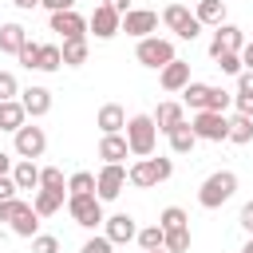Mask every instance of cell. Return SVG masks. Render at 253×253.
Wrapping results in <instances>:
<instances>
[{
	"mask_svg": "<svg viewBox=\"0 0 253 253\" xmlns=\"http://www.w3.org/2000/svg\"><path fill=\"white\" fill-rule=\"evenodd\" d=\"M233 194H237V174H233V170H213V174L198 186V206H202V210H217V206H225Z\"/></svg>",
	"mask_w": 253,
	"mask_h": 253,
	"instance_id": "cell-1",
	"label": "cell"
},
{
	"mask_svg": "<svg viewBox=\"0 0 253 253\" xmlns=\"http://www.w3.org/2000/svg\"><path fill=\"white\" fill-rule=\"evenodd\" d=\"M123 138H126V146H130L134 158H150L154 154V142H158V126H154L150 115H130Z\"/></svg>",
	"mask_w": 253,
	"mask_h": 253,
	"instance_id": "cell-2",
	"label": "cell"
},
{
	"mask_svg": "<svg viewBox=\"0 0 253 253\" xmlns=\"http://www.w3.org/2000/svg\"><path fill=\"white\" fill-rule=\"evenodd\" d=\"M0 221H8L16 237H36L40 229V213L32 210V202H20V198L0 202Z\"/></svg>",
	"mask_w": 253,
	"mask_h": 253,
	"instance_id": "cell-3",
	"label": "cell"
},
{
	"mask_svg": "<svg viewBox=\"0 0 253 253\" xmlns=\"http://www.w3.org/2000/svg\"><path fill=\"white\" fill-rule=\"evenodd\" d=\"M174 174V162L170 158H138L130 170H126V182L130 186H138V190H150V186H158V182H166Z\"/></svg>",
	"mask_w": 253,
	"mask_h": 253,
	"instance_id": "cell-4",
	"label": "cell"
},
{
	"mask_svg": "<svg viewBox=\"0 0 253 253\" xmlns=\"http://www.w3.org/2000/svg\"><path fill=\"white\" fill-rule=\"evenodd\" d=\"M134 59L142 63V67H154V71H162L170 59H178L174 55V43L170 40H162V36H146V40H138V47H134Z\"/></svg>",
	"mask_w": 253,
	"mask_h": 253,
	"instance_id": "cell-5",
	"label": "cell"
},
{
	"mask_svg": "<svg viewBox=\"0 0 253 253\" xmlns=\"http://www.w3.org/2000/svg\"><path fill=\"white\" fill-rule=\"evenodd\" d=\"M67 213H71L75 225H83V229L103 225V202H99L95 194H67Z\"/></svg>",
	"mask_w": 253,
	"mask_h": 253,
	"instance_id": "cell-6",
	"label": "cell"
},
{
	"mask_svg": "<svg viewBox=\"0 0 253 253\" xmlns=\"http://www.w3.org/2000/svg\"><path fill=\"white\" fill-rule=\"evenodd\" d=\"M190 130H194L202 142H225V138H229V119H225V115H213V111H194Z\"/></svg>",
	"mask_w": 253,
	"mask_h": 253,
	"instance_id": "cell-7",
	"label": "cell"
},
{
	"mask_svg": "<svg viewBox=\"0 0 253 253\" xmlns=\"http://www.w3.org/2000/svg\"><path fill=\"white\" fill-rule=\"evenodd\" d=\"M126 186V166L123 162H107L99 174H95V198L99 202H115Z\"/></svg>",
	"mask_w": 253,
	"mask_h": 253,
	"instance_id": "cell-8",
	"label": "cell"
},
{
	"mask_svg": "<svg viewBox=\"0 0 253 253\" xmlns=\"http://www.w3.org/2000/svg\"><path fill=\"white\" fill-rule=\"evenodd\" d=\"M162 24H166L178 40H198V32H202V24L194 20V12H190L186 4H170V8L162 12Z\"/></svg>",
	"mask_w": 253,
	"mask_h": 253,
	"instance_id": "cell-9",
	"label": "cell"
},
{
	"mask_svg": "<svg viewBox=\"0 0 253 253\" xmlns=\"http://www.w3.org/2000/svg\"><path fill=\"white\" fill-rule=\"evenodd\" d=\"M154 28H158V12H150V8H130V12L119 20V32H126V36H134V40H146Z\"/></svg>",
	"mask_w": 253,
	"mask_h": 253,
	"instance_id": "cell-10",
	"label": "cell"
},
{
	"mask_svg": "<svg viewBox=\"0 0 253 253\" xmlns=\"http://www.w3.org/2000/svg\"><path fill=\"white\" fill-rule=\"evenodd\" d=\"M43 150H47V134H43V126H28V123H24V126L16 130V154L36 162Z\"/></svg>",
	"mask_w": 253,
	"mask_h": 253,
	"instance_id": "cell-11",
	"label": "cell"
},
{
	"mask_svg": "<svg viewBox=\"0 0 253 253\" xmlns=\"http://www.w3.org/2000/svg\"><path fill=\"white\" fill-rule=\"evenodd\" d=\"M134 233H138V225H134L130 213H111V217H103V237H107L111 245H126V241H134Z\"/></svg>",
	"mask_w": 253,
	"mask_h": 253,
	"instance_id": "cell-12",
	"label": "cell"
},
{
	"mask_svg": "<svg viewBox=\"0 0 253 253\" xmlns=\"http://www.w3.org/2000/svg\"><path fill=\"white\" fill-rule=\"evenodd\" d=\"M245 47V32L237 24H217L213 40H210V55H221V51H241Z\"/></svg>",
	"mask_w": 253,
	"mask_h": 253,
	"instance_id": "cell-13",
	"label": "cell"
},
{
	"mask_svg": "<svg viewBox=\"0 0 253 253\" xmlns=\"http://www.w3.org/2000/svg\"><path fill=\"white\" fill-rule=\"evenodd\" d=\"M51 32H59L63 40H83L87 36V20L71 8V12H51Z\"/></svg>",
	"mask_w": 253,
	"mask_h": 253,
	"instance_id": "cell-14",
	"label": "cell"
},
{
	"mask_svg": "<svg viewBox=\"0 0 253 253\" xmlns=\"http://www.w3.org/2000/svg\"><path fill=\"white\" fill-rule=\"evenodd\" d=\"M119 12H111L107 4H99L95 12H91V20H87V28L95 32V40H111V36H119Z\"/></svg>",
	"mask_w": 253,
	"mask_h": 253,
	"instance_id": "cell-15",
	"label": "cell"
},
{
	"mask_svg": "<svg viewBox=\"0 0 253 253\" xmlns=\"http://www.w3.org/2000/svg\"><path fill=\"white\" fill-rule=\"evenodd\" d=\"M20 107H24V115L40 119V115L51 111V91L47 87H28V91H20Z\"/></svg>",
	"mask_w": 253,
	"mask_h": 253,
	"instance_id": "cell-16",
	"label": "cell"
},
{
	"mask_svg": "<svg viewBox=\"0 0 253 253\" xmlns=\"http://www.w3.org/2000/svg\"><path fill=\"white\" fill-rule=\"evenodd\" d=\"M158 83H162V91H182V87L190 83V63H182V59H170V63L158 71Z\"/></svg>",
	"mask_w": 253,
	"mask_h": 253,
	"instance_id": "cell-17",
	"label": "cell"
},
{
	"mask_svg": "<svg viewBox=\"0 0 253 253\" xmlns=\"http://www.w3.org/2000/svg\"><path fill=\"white\" fill-rule=\"evenodd\" d=\"M150 119H154L158 134H170L174 126H182V123H186V111H182V103H158V111H154Z\"/></svg>",
	"mask_w": 253,
	"mask_h": 253,
	"instance_id": "cell-18",
	"label": "cell"
},
{
	"mask_svg": "<svg viewBox=\"0 0 253 253\" xmlns=\"http://www.w3.org/2000/svg\"><path fill=\"white\" fill-rule=\"evenodd\" d=\"M95 126H99L103 134H119V130L126 126V111H123L119 103H103L99 115H95Z\"/></svg>",
	"mask_w": 253,
	"mask_h": 253,
	"instance_id": "cell-19",
	"label": "cell"
},
{
	"mask_svg": "<svg viewBox=\"0 0 253 253\" xmlns=\"http://www.w3.org/2000/svg\"><path fill=\"white\" fill-rule=\"evenodd\" d=\"M28 43V28L24 24H0V51H8V55H16L20 47Z\"/></svg>",
	"mask_w": 253,
	"mask_h": 253,
	"instance_id": "cell-20",
	"label": "cell"
},
{
	"mask_svg": "<svg viewBox=\"0 0 253 253\" xmlns=\"http://www.w3.org/2000/svg\"><path fill=\"white\" fill-rule=\"evenodd\" d=\"M12 182H16V190H36L40 186V166L32 158H20L12 166Z\"/></svg>",
	"mask_w": 253,
	"mask_h": 253,
	"instance_id": "cell-21",
	"label": "cell"
},
{
	"mask_svg": "<svg viewBox=\"0 0 253 253\" xmlns=\"http://www.w3.org/2000/svg\"><path fill=\"white\" fill-rule=\"evenodd\" d=\"M126 154H130V146H126L123 134H103V142H99V158L103 162H123Z\"/></svg>",
	"mask_w": 253,
	"mask_h": 253,
	"instance_id": "cell-22",
	"label": "cell"
},
{
	"mask_svg": "<svg viewBox=\"0 0 253 253\" xmlns=\"http://www.w3.org/2000/svg\"><path fill=\"white\" fill-rule=\"evenodd\" d=\"M194 20L198 24H225V0H198V8H194Z\"/></svg>",
	"mask_w": 253,
	"mask_h": 253,
	"instance_id": "cell-23",
	"label": "cell"
},
{
	"mask_svg": "<svg viewBox=\"0 0 253 253\" xmlns=\"http://www.w3.org/2000/svg\"><path fill=\"white\" fill-rule=\"evenodd\" d=\"M24 119H28V115H24L20 99H8V103H0V130H12V134H16V130L24 126Z\"/></svg>",
	"mask_w": 253,
	"mask_h": 253,
	"instance_id": "cell-24",
	"label": "cell"
},
{
	"mask_svg": "<svg viewBox=\"0 0 253 253\" xmlns=\"http://www.w3.org/2000/svg\"><path fill=\"white\" fill-rule=\"evenodd\" d=\"M166 138H170V150H174V154H190V150L198 146V134L190 130V123H182V126H174V130H170Z\"/></svg>",
	"mask_w": 253,
	"mask_h": 253,
	"instance_id": "cell-25",
	"label": "cell"
},
{
	"mask_svg": "<svg viewBox=\"0 0 253 253\" xmlns=\"http://www.w3.org/2000/svg\"><path fill=\"white\" fill-rule=\"evenodd\" d=\"M59 206H63V194H59V190H36V198H32V210H36L40 217H51Z\"/></svg>",
	"mask_w": 253,
	"mask_h": 253,
	"instance_id": "cell-26",
	"label": "cell"
},
{
	"mask_svg": "<svg viewBox=\"0 0 253 253\" xmlns=\"http://www.w3.org/2000/svg\"><path fill=\"white\" fill-rule=\"evenodd\" d=\"M59 55H63V67H79V63H87V36H83V40H63Z\"/></svg>",
	"mask_w": 253,
	"mask_h": 253,
	"instance_id": "cell-27",
	"label": "cell"
},
{
	"mask_svg": "<svg viewBox=\"0 0 253 253\" xmlns=\"http://www.w3.org/2000/svg\"><path fill=\"white\" fill-rule=\"evenodd\" d=\"M229 142H237V146L253 142V119H245V115H233V119H229Z\"/></svg>",
	"mask_w": 253,
	"mask_h": 253,
	"instance_id": "cell-28",
	"label": "cell"
},
{
	"mask_svg": "<svg viewBox=\"0 0 253 253\" xmlns=\"http://www.w3.org/2000/svg\"><path fill=\"white\" fill-rule=\"evenodd\" d=\"M206 95H210V83H186L182 87V99H186V107H194V111H206Z\"/></svg>",
	"mask_w": 253,
	"mask_h": 253,
	"instance_id": "cell-29",
	"label": "cell"
},
{
	"mask_svg": "<svg viewBox=\"0 0 253 253\" xmlns=\"http://www.w3.org/2000/svg\"><path fill=\"white\" fill-rule=\"evenodd\" d=\"M158 225H162V233H166V229H182V225H190V217H186L182 206H166V210L158 213Z\"/></svg>",
	"mask_w": 253,
	"mask_h": 253,
	"instance_id": "cell-30",
	"label": "cell"
},
{
	"mask_svg": "<svg viewBox=\"0 0 253 253\" xmlns=\"http://www.w3.org/2000/svg\"><path fill=\"white\" fill-rule=\"evenodd\" d=\"M134 241H138V245H142V253H146V249H162L166 233H162V225H142V229L134 233Z\"/></svg>",
	"mask_w": 253,
	"mask_h": 253,
	"instance_id": "cell-31",
	"label": "cell"
},
{
	"mask_svg": "<svg viewBox=\"0 0 253 253\" xmlns=\"http://www.w3.org/2000/svg\"><path fill=\"white\" fill-rule=\"evenodd\" d=\"M162 249H166V253H186V249H190V225H182V229H166Z\"/></svg>",
	"mask_w": 253,
	"mask_h": 253,
	"instance_id": "cell-32",
	"label": "cell"
},
{
	"mask_svg": "<svg viewBox=\"0 0 253 253\" xmlns=\"http://www.w3.org/2000/svg\"><path fill=\"white\" fill-rule=\"evenodd\" d=\"M229 107H233V95H229V91H221V87H210V95H206V111L225 115Z\"/></svg>",
	"mask_w": 253,
	"mask_h": 253,
	"instance_id": "cell-33",
	"label": "cell"
},
{
	"mask_svg": "<svg viewBox=\"0 0 253 253\" xmlns=\"http://www.w3.org/2000/svg\"><path fill=\"white\" fill-rule=\"evenodd\" d=\"M63 67V55L55 43H40V71H59Z\"/></svg>",
	"mask_w": 253,
	"mask_h": 253,
	"instance_id": "cell-34",
	"label": "cell"
},
{
	"mask_svg": "<svg viewBox=\"0 0 253 253\" xmlns=\"http://www.w3.org/2000/svg\"><path fill=\"white\" fill-rule=\"evenodd\" d=\"M67 194H95V174L91 170H79L67 178Z\"/></svg>",
	"mask_w": 253,
	"mask_h": 253,
	"instance_id": "cell-35",
	"label": "cell"
},
{
	"mask_svg": "<svg viewBox=\"0 0 253 253\" xmlns=\"http://www.w3.org/2000/svg\"><path fill=\"white\" fill-rule=\"evenodd\" d=\"M40 190H67V182H63V170L59 166H47V170H40Z\"/></svg>",
	"mask_w": 253,
	"mask_h": 253,
	"instance_id": "cell-36",
	"label": "cell"
},
{
	"mask_svg": "<svg viewBox=\"0 0 253 253\" xmlns=\"http://www.w3.org/2000/svg\"><path fill=\"white\" fill-rule=\"evenodd\" d=\"M213 63L225 71V75H241L245 67H241V51H221V55H213Z\"/></svg>",
	"mask_w": 253,
	"mask_h": 253,
	"instance_id": "cell-37",
	"label": "cell"
},
{
	"mask_svg": "<svg viewBox=\"0 0 253 253\" xmlns=\"http://www.w3.org/2000/svg\"><path fill=\"white\" fill-rule=\"evenodd\" d=\"M16 59H20V63H24L28 71H32V67L40 71V43H32V40H28V43H24L20 51H16Z\"/></svg>",
	"mask_w": 253,
	"mask_h": 253,
	"instance_id": "cell-38",
	"label": "cell"
},
{
	"mask_svg": "<svg viewBox=\"0 0 253 253\" xmlns=\"http://www.w3.org/2000/svg\"><path fill=\"white\" fill-rule=\"evenodd\" d=\"M32 253H59V237H51V233H36V237H32Z\"/></svg>",
	"mask_w": 253,
	"mask_h": 253,
	"instance_id": "cell-39",
	"label": "cell"
},
{
	"mask_svg": "<svg viewBox=\"0 0 253 253\" xmlns=\"http://www.w3.org/2000/svg\"><path fill=\"white\" fill-rule=\"evenodd\" d=\"M16 95H20L16 75H12V71H0V103H8V99H16Z\"/></svg>",
	"mask_w": 253,
	"mask_h": 253,
	"instance_id": "cell-40",
	"label": "cell"
},
{
	"mask_svg": "<svg viewBox=\"0 0 253 253\" xmlns=\"http://www.w3.org/2000/svg\"><path fill=\"white\" fill-rule=\"evenodd\" d=\"M111 249H115V245H111V241H107V237H87V241H83V249H79V253H111Z\"/></svg>",
	"mask_w": 253,
	"mask_h": 253,
	"instance_id": "cell-41",
	"label": "cell"
},
{
	"mask_svg": "<svg viewBox=\"0 0 253 253\" xmlns=\"http://www.w3.org/2000/svg\"><path fill=\"white\" fill-rule=\"evenodd\" d=\"M233 107H237V115L253 119V95H233Z\"/></svg>",
	"mask_w": 253,
	"mask_h": 253,
	"instance_id": "cell-42",
	"label": "cell"
},
{
	"mask_svg": "<svg viewBox=\"0 0 253 253\" xmlns=\"http://www.w3.org/2000/svg\"><path fill=\"white\" fill-rule=\"evenodd\" d=\"M237 221H241V229H245V233L253 237V202H245V206H241V213H237Z\"/></svg>",
	"mask_w": 253,
	"mask_h": 253,
	"instance_id": "cell-43",
	"label": "cell"
},
{
	"mask_svg": "<svg viewBox=\"0 0 253 253\" xmlns=\"http://www.w3.org/2000/svg\"><path fill=\"white\" fill-rule=\"evenodd\" d=\"M237 95H253V71H241L237 75Z\"/></svg>",
	"mask_w": 253,
	"mask_h": 253,
	"instance_id": "cell-44",
	"label": "cell"
},
{
	"mask_svg": "<svg viewBox=\"0 0 253 253\" xmlns=\"http://www.w3.org/2000/svg\"><path fill=\"white\" fill-rule=\"evenodd\" d=\"M40 4H43L47 12H71V8H75V0H40Z\"/></svg>",
	"mask_w": 253,
	"mask_h": 253,
	"instance_id": "cell-45",
	"label": "cell"
},
{
	"mask_svg": "<svg viewBox=\"0 0 253 253\" xmlns=\"http://www.w3.org/2000/svg\"><path fill=\"white\" fill-rule=\"evenodd\" d=\"M8 198H16V182H12V174L0 178V202H8Z\"/></svg>",
	"mask_w": 253,
	"mask_h": 253,
	"instance_id": "cell-46",
	"label": "cell"
},
{
	"mask_svg": "<svg viewBox=\"0 0 253 253\" xmlns=\"http://www.w3.org/2000/svg\"><path fill=\"white\" fill-rule=\"evenodd\" d=\"M103 4H107L111 12H119V16H126V12H130V0H103Z\"/></svg>",
	"mask_w": 253,
	"mask_h": 253,
	"instance_id": "cell-47",
	"label": "cell"
},
{
	"mask_svg": "<svg viewBox=\"0 0 253 253\" xmlns=\"http://www.w3.org/2000/svg\"><path fill=\"white\" fill-rule=\"evenodd\" d=\"M241 67H245V71H253V40L241 47Z\"/></svg>",
	"mask_w": 253,
	"mask_h": 253,
	"instance_id": "cell-48",
	"label": "cell"
},
{
	"mask_svg": "<svg viewBox=\"0 0 253 253\" xmlns=\"http://www.w3.org/2000/svg\"><path fill=\"white\" fill-rule=\"evenodd\" d=\"M12 166H16V162H12V154H4V150H0V178H8V174H12Z\"/></svg>",
	"mask_w": 253,
	"mask_h": 253,
	"instance_id": "cell-49",
	"label": "cell"
},
{
	"mask_svg": "<svg viewBox=\"0 0 253 253\" xmlns=\"http://www.w3.org/2000/svg\"><path fill=\"white\" fill-rule=\"evenodd\" d=\"M16 8H24V12H32V8H40V0H12Z\"/></svg>",
	"mask_w": 253,
	"mask_h": 253,
	"instance_id": "cell-50",
	"label": "cell"
},
{
	"mask_svg": "<svg viewBox=\"0 0 253 253\" xmlns=\"http://www.w3.org/2000/svg\"><path fill=\"white\" fill-rule=\"evenodd\" d=\"M241 253H253V237H249V245H245V249H241Z\"/></svg>",
	"mask_w": 253,
	"mask_h": 253,
	"instance_id": "cell-51",
	"label": "cell"
},
{
	"mask_svg": "<svg viewBox=\"0 0 253 253\" xmlns=\"http://www.w3.org/2000/svg\"><path fill=\"white\" fill-rule=\"evenodd\" d=\"M146 253H166V249H146Z\"/></svg>",
	"mask_w": 253,
	"mask_h": 253,
	"instance_id": "cell-52",
	"label": "cell"
}]
</instances>
